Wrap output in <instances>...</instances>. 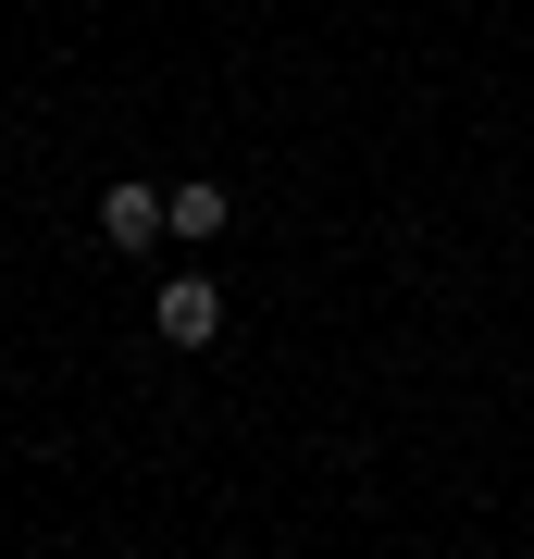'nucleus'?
I'll use <instances>...</instances> for the list:
<instances>
[{"label": "nucleus", "mask_w": 534, "mask_h": 559, "mask_svg": "<svg viewBox=\"0 0 534 559\" xmlns=\"http://www.w3.org/2000/svg\"><path fill=\"white\" fill-rule=\"evenodd\" d=\"M150 323H162V348H212L224 336V286L212 274H162L150 286Z\"/></svg>", "instance_id": "2"}, {"label": "nucleus", "mask_w": 534, "mask_h": 559, "mask_svg": "<svg viewBox=\"0 0 534 559\" xmlns=\"http://www.w3.org/2000/svg\"><path fill=\"white\" fill-rule=\"evenodd\" d=\"M162 237H175L162 187H138V175H112V187H99V249H112V261H150Z\"/></svg>", "instance_id": "1"}, {"label": "nucleus", "mask_w": 534, "mask_h": 559, "mask_svg": "<svg viewBox=\"0 0 534 559\" xmlns=\"http://www.w3.org/2000/svg\"><path fill=\"white\" fill-rule=\"evenodd\" d=\"M162 212H175V237H187V249H212L224 224H237V200H224L212 175H187V187H162Z\"/></svg>", "instance_id": "3"}]
</instances>
